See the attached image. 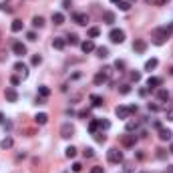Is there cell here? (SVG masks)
Masks as SVG:
<instances>
[{
	"instance_id": "6da1fadb",
	"label": "cell",
	"mask_w": 173,
	"mask_h": 173,
	"mask_svg": "<svg viewBox=\"0 0 173 173\" xmlns=\"http://www.w3.org/2000/svg\"><path fill=\"white\" fill-rule=\"evenodd\" d=\"M169 34H171V32L167 30V26H163V28H155L153 34H151V39H153V43L157 46H161L167 39H169Z\"/></svg>"
},
{
	"instance_id": "7a4b0ae2",
	"label": "cell",
	"mask_w": 173,
	"mask_h": 173,
	"mask_svg": "<svg viewBox=\"0 0 173 173\" xmlns=\"http://www.w3.org/2000/svg\"><path fill=\"white\" fill-rule=\"evenodd\" d=\"M109 39H111V43H115V44H121L125 40V32L121 30V28H113L111 32H109Z\"/></svg>"
},
{
	"instance_id": "3957f363",
	"label": "cell",
	"mask_w": 173,
	"mask_h": 173,
	"mask_svg": "<svg viewBox=\"0 0 173 173\" xmlns=\"http://www.w3.org/2000/svg\"><path fill=\"white\" fill-rule=\"evenodd\" d=\"M107 159L111 163H121L123 161V153H121L117 147H113V149H109V153H107Z\"/></svg>"
},
{
	"instance_id": "277c9868",
	"label": "cell",
	"mask_w": 173,
	"mask_h": 173,
	"mask_svg": "<svg viewBox=\"0 0 173 173\" xmlns=\"http://www.w3.org/2000/svg\"><path fill=\"white\" fill-rule=\"evenodd\" d=\"M73 135H75V127H73L71 123H65V125L61 127V137H65V139H71Z\"/></svg>"
},
{
	"instance_id": "5b68a950",
	"label": "cell",
	"mask_w": 173,
	"mask_h": 173,
	"mask_svg": "<svg viewBox=\"0 0 173 173\" xmlns=\"http://www.w3.org/2000/svg\"><path fill=\"white\" fill-rule=\"evenodd\" d=\"M73 20H75L77 24H83V26H85V24L89 22V14H87V12H75V14H73Z\"/></svg>"
},
{
	"instance_id": "8992f818",
	"label": "cell",
	"mask_w": 173,
	"mask_h": 173,
	"mask_svg": "<svg viewBox=\"0 0 173 173\" xmlns=\"http://www.w3.org/2000/svg\"><path fill=\"white\" fill-rule=\"evenodd\" d=\"M4 97H6L8 103H16V101H18V93H16L12 87H8L6 91H4Z\"/></svg>"
},
{
	"instance_id": "52a82bcc",
	"label": "cell",
	"mask_w": 173,
	"mask_h": 173,
	"mask_svg": "<svg viewBox=\"0 0 173 173\" xmlns=\"http://www.w3.org/2000/svg\"><path fill=\"white\" fill-rule=\"evenodd\" d=\"M12 52H14L16 57H24V54H26V46L22 43H14L12 44Z\"/></svg>"
},
{
	"instance_id": "ba28073f",
	"label": "cell",
	"mask_w": 173,
	"mask_h": 173,
	"mask_svg": "<svg viewBox=\"0 0 173 173\" xmlns=\"http://www.w3.org/2000/svg\"><path fill=\"white\" fill-rule=\"evenodd\" d=\"M115 115L119 117V119H129L131 111H129V107H123V105H121V107H117V109H115Z\"/></svg>"
},
{
	"instance_id": "9c48e42d",
	"label": "cell",
	"mask_w": 173,
	"mask_h": 173,
	"mask_svg": "<svg viewBox=\"0 0 173 173\" xmlns=\"http://www.w3.org/2000/svg\"><path fill=\"white\" fill-rule=\"evenodd\" d=\"M14 71H16V73H20V77H22V79L28 77V66L24 65V62H16V65H14Z\"/></svg>"
},
{
	"instance_id": "30bf717a",
	"label": "cell",
	"mask_w": 173,
	"mask_h": 173,
	"mask_svg": "<svg viewBox=\"0 0 173 173\" xmlns=\"http://www.w3.org/2000/svg\"><path fill=\"white\" fill-rule=\"evenodd\" d=\"M145 48H147V43L143 39H137L133 43V50H135V52H145Z\"/></svg>"
},
{
	"instance_id": "8fae6325",
	"label": "cell",
	"mask_w": 173,
	"mask_h": 173,
	"mask_svg": "<svg viewBox=\"0 0 173 173\" xmlns=\"http://www.w3.org/2000/svg\"><path fill=\"white\" fill-rule=\"evenodd\" d=\"M159 131V139H161V141H171V131L169 129H165V127H161V129H157Z\"/></svg>"
},
{
	"instance_id": "7c38bea8",
	"label": "cell",
	"mask_w": 173,
	"mask_h": 173,
	"mask_svg": "<svg viewBox=\"0 0 173 173\" xmlns=\"http://www.w3.org/2000/svg\"><path fill=\"white\" fill-rule=\"evenodd\" d=\"M161 79H159V77H149V79H147V87H149V89H157V87H161Z\"/></svg>"
},
{
	"instance_id": "4fadbf2b",
	"label": "cell",
	"mask_w": 173,
	"mask_h": 173,
	"mask_svg": "<svg viewBox=\"0 0 173 173\" xmlns=\"http://www.w3.org/2000/svg\"><path fill=\"white\" fill-rule=\"evenodd\" d=\"M107 77H109V75L105 73V71H101V73L95 75V79H93V81H95V85H103V83H107Z\"/></svg>"
},
{
	"instance_id": "5bb4252c",
	"label": "cell",
	"mask_w": 173,
	"mask_h": 173,
	"mask_svg": "<svg viewBox=\"0 0 173 173\" xmlns=\"http://www.w3.org/2000/svg\"><path fill=\"white\" fill-rule=\"evenodd\" d=\"M135 141H137V137H135V135H125V137L121 139V143H123L125 147H133Z\"/></svg>"
},
{
	"instance_id": "9a60e30c",
	"label": "cell",
	"mask_w": 173,
	"mask_h": 173,
	"mask_svg": "<svg viewBox=\"0 0 173 173\" xmlns=\"http://www.w3.org/2000/svg\"><path fill=\"white\" fill-rule=\"evenodd\" d=\"M81 48H83V52H93L95 50V43L93 40H85V43H81Z\"/></svg>"
},
{
	"instance_id": "2e32d148",
	"label": "cell",
	"mask_w": 173,
	"mask_h": 173,
	"mask_svg": "<svg viewBox=\"0 0 173 173\" xmlns=\"http://www.w3.org/2000/svg\"><path fill=\"white\" fill-rule=\"evenodd\" d=\"M52 22L57 24V26H61V24L65 22V14H62V12H52Z\"/></svg>"
},
{
	"instance_id": "e0dca14e",
	"label": "cell",
	"mask_w": 173,
	"mask_h": 173,
	"mask_svg": "<svg viewBox=\"0 0 173 173\" xmlns=\"http://www.w3.org/2000/svg\"><path fill=\"white\" fill-rule=\"evenodd\" d=\"M157 99L161 101V103L169 101V91H165V89H159V91H157Z\"/></svg>"
},
{
	"instance_id": "ac0fdd59",
	"label": "cell",
	"mask_w": 173,
	"mask_h": 173,
	"mask_svg": "<svg viewBox=\"0 0 173 173\" xmlns=\"http://www.w3.org/2000/svg\"><path fill=\"white\" fill-rule=\"evenodd\" d=\"M52 46H54L57 50H62V48L66 46V39H54V40H52Z\"/></svg>"
},
{
	"instance_id": "d6986e66",
	"label": "cell",
	"mask_w": 173,
	"mask_h": 173,
	"mask_svg": "<svg viewBox=\"0 0 173 173\" xmlns=\"http://www.w3.org/2000/svg\"><path fill=\"white\" fill-rule=\"evenodd\" d=\"M91 105L93 107H101V105H103V97L101 95H91Z\"/></svg>"
},
{
	"instance_id": "ffe728a7",
	"label": "cell",
	"mask_w": 173,
	"mask_h": 173,
	"mask_svg": "<svg viewBox=\"0 0 173 173\" xmlns=\"http://www.w3.org/2000/svg\"><path fill=\"white\" fill-rule=\"evenodd\" d=\"M32 26L34 28H43L44 26V18L43 16H34V18H32Z\"/></svg>"
},
{
	"instance_id": "44dd1931",
	"label": "cell",
	"mask_w": 173,
	"mask_h": 173,
	"mask_svg": "<svg viewBox=\"0 0 173 173\" xmlns=\"http://www.w3.org/2000/svg\"><path fill=\"white\" fill-rule=\"evenodd\" d=\"M97 50V57H101V58H107L109 57V48L107 46H99V48H95Z\"/></svg>"
},
{
	"instance_id": "7402d4cb",
	"label": "cell",
	"mask_w": 173,
	"mask_h": 173,
	"mask_svg": "<svg viewBox=\"0 0 173 173\" xmlns=\"http://www.w3.org/2000/svg\"><path fill=\"white\" fill-rule=\"evenodd\" d=\"M157 65H159V61H157V58H149V61L145 62V71H153Z\"/></svg>"
},
{
	"instance_id": "603a6c76",
	"label": "cell",
	"mask_w": 173,
	"mask_h": 173,
	"mask_svg": "<svg viewBox=\"0 0 173 173\" xmlns=\"http://www.w3.org/2000/svg\"><path fill=\"white\" fill-rule=\"evenodd\" d=\"M34 121H36L39 125H44L46 121H48V115H46V113H39V115L34 117Z\"/></svg>"
},
{
	"instance_id": "cb8c5ba5",
	"label": "cell",
	"mask_w": 173,
	"mask_h": 173,
	"mask_svg": "<svg viewBox=\"0 0 173 173\" xmlns=\"http://www.w3.org/2000/svg\"><path fill=\"white\" fill-rule=\"evenodd\" d=\"M103 20H105V22H107V24H113V22H115V14H113V12H105V14H103Z\"/></svg>"
},
{
	"instance_id": "d4e9b609",
	"label": "cell",
	"mask_w": 173,
	"mask_h": 173,
	"mask_svg": "<svg viewBox=\"0 0 173 173\" xmlns=\"http://www.w3.org/2000/svg\"><path fill=\"white\" fill-rule=\"evenodd\" d=\"M89 131H91L93 135H95L97 131H99V119H93L91 123H89Z\"/></svg>"
},
{
	"instance_id": "484cf974",
	"label": "cell",
	"mask_w": 173,
	"mask_h": 173,
	"mask_svg": "<svg viewBox=\"0 0 173 173\" xmlns=\"http://www.w3.org/2000/svg\"><path fill=\"white\" fill-rule=\"evenodd\" d=\"M12 32H20L22 30V20H12Z\"/></svg>"
},
{
	"instance_id": "4316f807",
	"label": "cell",
	"mask_w": 173,
	"mask_h": 173,
	"mask_svg": "<svg viewBox=\"0 0 173 173\" xmlns=\"http://www.w3.org/2000/svg\"><path fill=\"white\" fill-rule=\"evenodd\" d=\"M137 127H139V121H127V125H125V129L129 131H137Z\"/></svg>"
},
{
	"instance_id": "83f0119b",
	"label": "cell",
	"mask_w": 173,
	"mask_h": 173,
	"mask_svg": "<svg viewBox=\"0 0 173 173\" xmlns=\"http://www.w3.org/2000/svg\"><path fill=\"white\" fill-rule=\"evenodd\" d=\"M109 127H111V121H107V119H99V129H101V131H107Z\"/></svg>"
},
{
	"instance_id": "f1b7e54d",
	"label": "cell",
	"mask_w": 173,
	"mask_h": 173,
	"mask_svg": "<svg viewBox=\"0 0 173 173\" xmlns=\"http://www.w3.org/2000/svg\"><path fill=\"white\" fill-rule=\"evenodd\" d=\"M66 43H69V44H81V40H79L77 34H69V36H66Z\"/></svg>"
},
{
	"instance_id": "f546056e",
	"label": "cell",
	"mask_w": 173,
	"mask_h": 173,
	"mask_svg": "<svg viewBox=\"0 0 173 173\" xmlns=\"http://www.w3.org/2000/svg\"><path fill=\"white\" fill-rule=\"evenodd\" d=\"M66 157L75 159V157H77V149H75V147H66Z\"/></svg>"
},
{
	"instance_id": "4dcf8cb0",
	"label": "cell",
	"mask_w": 173,
	"mask_h": 173,
	"mask_svg": "<svg viewBox=\"0 0 173 173\" xmlns=\"http://www.w3.org/2000/svg\"><path fill=\"white\" fill-rule=\"evenodd\" d=\"M39 95H40V97H44V99H46V97L50 95V89H48V87H39Z\"/></svg>"
},
{
	"instance_id": "1f68e13d",
	"label": "cell",
	"mask_w": 173,
	"mask_h": 173,
	"mask_svg": "<svg viewBox=\"0 0 173 173\" xmlns=\"http://www.w3.org/2000/svg\"><path fill=\"white\" fill-rule=\"evenodd\" d=\"M0 145H2V149H10V147H12V137H6Z\"/></svg>"
},
{
	"instance_id": "d6a6232c",
	"label": "cell",
	"mask_w": 173,
	"mask_h": 173,
	"mask_svg": "<svg viewBox=\"0 0 173 173\" xmlns=\"http://www.w3.org/2000/svg\"><path fill=\"white\" fill-rule=\"evenodd\" d=\"M101 34V30L97 26H93V28H89V36H91V39H95V36H99Z\"/></svg>"
},
{
	"instance_id": "836d02e7",
	"label": "cell",
	"mask_w": 173,
	"mask_h": 173,
	"mask_svg": "<svg viewBox=\"0 0 173 173\" xmlns=\"http://www.w3.org/2000/svg\"><path fill=\"white\" fill-rule=\"evenodd\" d=\"M105 139H107V137H105L103 133H99V131L95 133V141H97V143H105Z\"/></svg>"
},
{
	"instance_id": "e575fe53",
	"label": "cell",
	"mask_w": 173,
	"mask_h": 173,
	"mask_svg": "<svg viewBox=\"0 0 173 173\" xmlns=\"http://www.w3.org/2000/svg\"><path fill=\"white\" fill-rule=\"evenodd\" d=\"M30 62H32V65H34V66H39V65H40V62H43V58H40V57H39V54H34V57H32V58H30Z\"/></svg>"
},
{
	"instance_id": "d590c367",
	"label": "cell",
	"mask_w": 173,
	"mask_h": 173,
	"mask_svg": "<svg viewBox=\"0 0 173 173\" xmlns=\"http://www.w3.org/2000/svg\"><path fill=\"white\" fill-rule=\"evenodd\" d=\"M119 8H121L123 12H127L129 8H131V2H119Z\"/></svg>"
},
{
	"instance_id": "8d00e7d4",
	"label": "cell",
	"mask_w": 173,
	"mask_h": 173,
	"mask_svg": "<svg viewBox=\"0 0 173 173\" xmlns=\"http://www.w3.org/2000/svg\"><path fill=\"white\" fill-rule=\"evenodd\" d=\"M119 93H121V95H127V93H131V87H129V85H121Z\"/></svg>"
},
{
	"instance_id": "74e56055",
	"label": "cell",
	"mask_w": 173,
	"mask_h": 173,
	"mask_svg": "<svg viewBox=\"0 0 173 173\" xmlns=\"http://www.w3.org/2000/svg\"><path fill=\"white\" fill-rule=\"evenodd\" d=\"M81 169H83V165H81L79 161H75V163H73V171H75V173H81Z\"/></svg>"
},
{
	"instance_id": "f35d334b",
	"label": "cell",
	"mask_w": 173,
	"mask_h": 173,
	"mask_svg": "<svg viewBox=\"0 0 173 173\" xmlns=\"http://www.w3.org/2000/svg\"><path fill=\"white\" fill-rule=\"evenodd\" d=\"M159 109H161V107H159V105H157V103H149V111H153V113H157V111H159Z\"/></svg>"
},
{
	"instance_id": "ab89813d",
	"label": "cell",
	"mask_w": 173,
	"mask_h": 173,
	"mask_svg": "<svg viewBox=\"0 0 173 173\" xmlns=\"http://www.w3.org/2000/svg\"><path fill=\"white\" fill-rule=\"evenodd\" d=\"M131 81H141V73H131Z\"/></svg>"
},
{
	"instance_id": "60d3db41",
	"label": "cell",
	"mask_w": 173,
	"mask_h": 173,
	"mask_svg": "<svg viewBox=\"0 0 173 173\" xmlns=\"http://www.w3.org/2000/svg\"><path fill=\"white\" fill-rule=\"evenodd\" d=\"M71 6H73V2H71V0H62V8H66V10H69Z\"/></svg>"
},
{
	"instance_id": "b9f144b4",
	"label": "cell",
	"mask_w": 173,
	"mask_h": 173,
	"mask_svg": "<svg viewBox=\"0 0 173 173\" xmlns=\"http://www.w3.org/2000/svg\"><path fill=\"white\" fill-rule=\"evenodd\" d=\"M115 69H125V61H117L115 62Z\"/></svg>"
},
{
	"instance_id": "7bdbcfd3",
	"label": "cell",
	"mask_w": 173,
	"mask_h": 173,
	"mask_svg": "<svg viewBox=\"0 0 173 173\" xmlns=\"http://www.w3.org/2000/svg\"><path fill=\"white\" fill-rule=\"evenodd\" d=\"M167 121H173V107L167 109Z\"/></svg>"
},
{
	"instance_id": "ee69618b",
	"label": "cell",
	"mask_w": 173,
	"mask_h": 173,
	"mask_svg": "<svg viewBox=\"0 0 173 173\" xmlns=\"http://www.w3.org/2000/svg\"><path fill=\"white\" fill-rule=\"evenodd\" d=\"M91 173H105V169H103V167H93Z\"/></svg>"
},
{
	"instance_id": "f6af8a7d",
	"label": "cell",
	"mask_w": 173,
	"mask_h": 173,
	"mask_svg": "<svg viewBox=\"0 0 173 173\" xmlns=\"http://www.w3.org/2000/svg\"><path fill=\"white\" fill-rule=\"evenodd\" d=\"M26 39H28V40H36V32H28Z\"/></svg>"
},
{
	"instance_id": "bcb514c9",
	"label": "cell",
	"mask_w": 173,
	"mask_h": 173,
	"mask_svg": "<svg viewBox=\"0 0 173 173\" xmlns=\"http://www.w3.org/2000/svg\"><path fill=\"white\" fill-rule=\"evenodd\" d=\"M93 155H95V153H93L91 147H89V149H85V157H93Z\"/></svg>"
},
{
	"instance_id": "7dc6e473",
	"label": "cell",
	"mask_w": 173,
	"mask_h": 173,
	"mask_svg": "<svg viewBox=\"0 0 173 173\" xmlns=\"http://www.w3.org/2000/svg\"><path fill=\"white\" fill-rule=\"evenodd\" d=\"M10 83H12V85H18L20 79H18V77H10Z\"/></svg>"
},
{
	"instance_id": "c3c4849f",
	"label": "cell",
	"mask_w": 173,
	"mask_h": 173,
	"mask_svg": "<svg viewBox=\"0 0 173 173\" xmlns=\"http://www.w3.org/2000/svg\"><path fill=\"white\" fill-rule=\"evenodd\" d=\"M36 105H44V97H36Z\"/></svg>"
},
{
	"instance_id": "681fc988",
	"label": "cell",
	"mask_w": 173,
	"mask_h": 173,
	"mask_svg": "<svg viewBox=\"0 0 173 173\" xmlns=\"http://www.w3.org/2000/svg\"><path fill=\"white\" fill-rule=\"evenodd\" d=\"M129 111L131 113H137V105H129Z\"/></svg>"
},
{
	"instance_id": "f907efd6",
	"label": "cell",
	"mask_w": 173,
	"mask_h": 173,
	"mask_svg": "<svg viewBox=\"0 0 173 173\" xmlns=\"http://www.w3.org/2000/svg\"><path fill=\"white\" fill-rule=\"evenodd\" d=\"M0 123H4V115H2V113H0Z\"/></svg>"
},
{
	"instance_id": "816d5d0a",
	"label": "cell",
	"mask_w": 173,
	"mask_h": 173,
	"mask_svg": "<svg viewBox=\"0 0 173 173\" xmlns=\"http://www.w3.org/2000/svg\"><path fill=\"white\" fill-rule=\"evenodd\" d=\"M111 2H115V4H119V2H121V0H111Z\"/></svg>"
},
{
	"instance_id": "f5cc1de1",
	"label": "cell",
	"mask_w": 173,
	"mask_h": 173,
	"mask_svg": "<svg viewBox=\"0 0 173 173\" xmlns=\"http://www.w3.org/2000/svg\"><path fill=\"white\" fill-rule=\"evenodd\" d=\"M169 173H173V165H169Z\"/></svg>"
},
{
	"instance_id": "db71d44e",
	"label": "cell",
	"mask_w": 173,
	"mask_h": 173,
	"mask_svg": "<svg viewBox=\"0 0 173 173\" xmlns=\"http://www.w3.org/2000/svg\"><path fill=\"white\" fill-rule=\"evenodd\" d=\"M169 151H171V153H173V143H171V147H169Z\"/></svg>"
},
{
	"instance_id": "11a10c76",
	"label": "cell",
	"mask_w": 173,
	"mask_h": 173,
	"mask_svg": "<svg viewBox=\"0 0 173 173\" xmlns=\"http://www.w3.org/2000/svg\"><path fill=\"white\" fill-rule=\"evenodd\" d=\"M163 2H169V0H163Z\"/></svg>"
},
{
	"instance_id": "9f6ffc18",
	"label": "cell",
	"mask_w": 173,
	"mask_h": 173,
	"mask_svg": "<svg viewBox=\"0 0 173 173\" xmlns=\"http://www.w3.org/2000/svg\"><path fill=\"white\" fill-rule=\"evenodd\" d=\"M129 2H133V0H129Z\"/></svg>"
}]
</instances>
